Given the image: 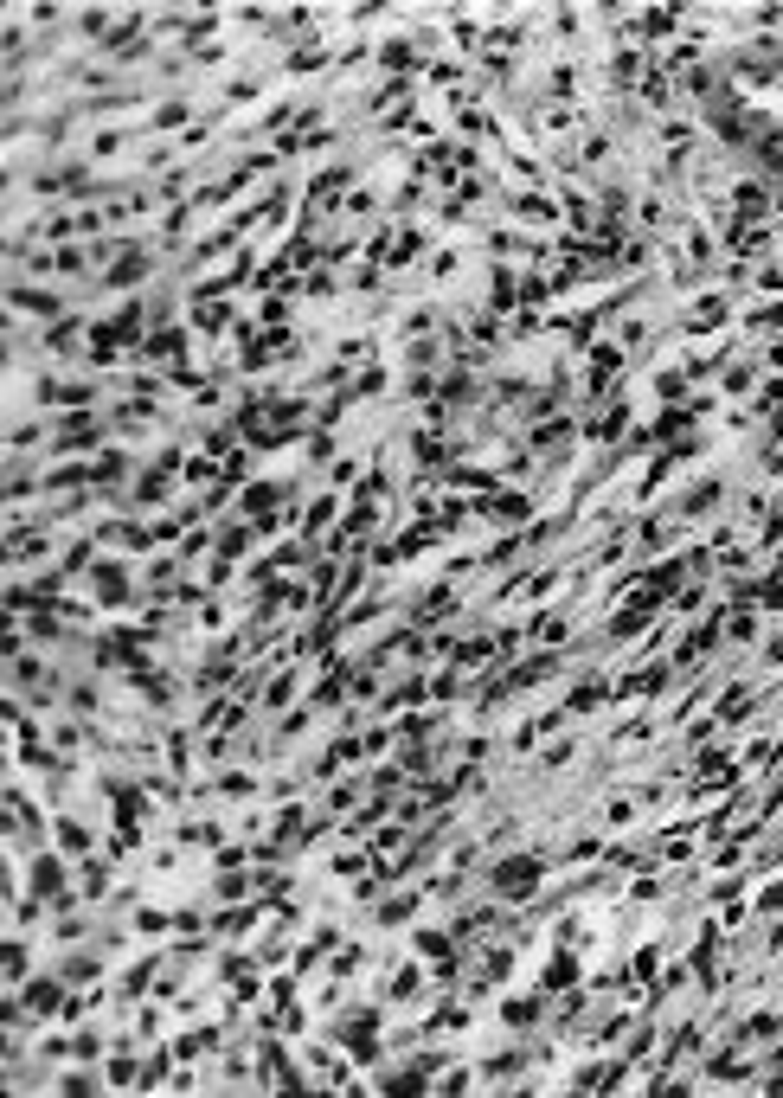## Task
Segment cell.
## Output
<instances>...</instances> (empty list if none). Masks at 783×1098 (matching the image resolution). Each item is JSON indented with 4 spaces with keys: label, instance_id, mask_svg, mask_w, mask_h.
I'll return each mask as SVG.
<instances>
[{
    "label": "cell",
    "instance_id": "obj_1",
    "mask_svg": "<svg viewBox=\"0 0 783 1098\" xmlns=\"http://www.w3.org/2000/svg\"><path fill=\"white\" fill-rule=\"evenodd\" d=\"M540 874H546V861H540V854H508V861H495V893H514V899H527L533 887H540Z\"/></svg>",
    "mask_w": 783,
    "mask_h": 1098
},
{
    "label": "cell",
    "instance_id": "obj_2",
    "mask_svg": "<svg viewBox=\"0 0 783 1098\" xmlns=\"http://www.w3.org/2000/svg\"><path fill=\"white\" fill-rule=\"evenodd\" d=\"M719 495H726V482H719V476H700L681 501H674V514H681V521H700V514L719 508Z\"/></svg>",
    "mask_w": 783,
    "mask_h": 1098
},
{
    "label": "cell",
    "instance_id": "obj_3",
    "mask_svg": "<svg viewBox=\"0 0 783 1098\" xmlns=\"http://www.w3.org/2000/svg\"><path fill=\"white\" fill-rule=\"evenodd\" d=\"M540 1009H546V989H540V996H508V1002H501V1021H508V1034H533Z\"/></svg>",
    "mask_w": 783,
    "mask_h": 1098
},
{
    "label": "cell",
    "instance_id": "obj_4",
    "mask_svg": "<svg viewBox=\"0 0 783 1098\" xmlns=\"http://www.w3.org/2000/svg\"><path fill=\"white\" fill-rule=\"evenodd\" d=\"M148 270H155V251H135V244H129V251L116 257V270H110L103 283H110V289H129V283H142Z\"/></svg>",
    "mask_w": 783,
    "mask_h": 1098
},
{
    "label": "cell",
    "instance_id": "obj_5",
    "mask_svg": "<svg viewBox=\"0 0 783 1098\" xmlns=\"http://www.w3.org/2000/svg\"><path fill=\"white\" fill-rule=\"evenodd\" d=\"M418 899H424L418 887H411V893H386V899H379V912H373V919H379V925H411Z\"/></svg>",
    "mask_w": 783,
    "mask_h": 1098
},
{
    "label": "cell",
    "instance_id": "obj_6",
    "mask_svg": "<svg viewBox=\"0 0 783 1098\" xmlns=\"http://www.w3.org/2000/svg\"><path fill=\"white\" fill-rule=\"evenodd\" d=\"M33 893H65V854H39V867H33Z\"/></svg>",
    "mask_w": 783,
    "mask_h": 1098
},
{
    "label": "cell",
    "instance_id": "obj_7",
    "mask_svg": "<svg viewBox=\"0 0 783 1098\" xmlns=\"http://www.w3.org/2000/svg\"><path fill=\"white\" fill-rule=\"evenodd\" d=\"M572 983H578V957L572 951H552V970L540 976V989L552 996V989H572Z\"/></svg>",
    "mask_w": 783,
    "mask_h": 1098
},
{
    "label": "cell",
    "instance_id": "obj_8",
    "mask_svg": "<svg viewBox=\"0 0 783 1098\" xmlns=\"http://www.w3.org/2000/svg\"><path fill=\"white\" fill-rule=\"evenodd\" d=\"M334 508H341V495H315V501H309V514H302V533L315 540V533L334 521Z\"/></svg>",
    "mask_w": 783,
    "mask_h": 1098
},
{
    "label": "cell",
    "instance_id": "obj_9",
    "mask_svg": "<svg viewBox=\"0 0 783 1098\" xmlns=\"http://www.w3.org/2000/svg\"><path fill=\"white\" fill-rule=\"evenodd\" d=\"M289 700H296V668H283V675H270V688H264V707H270V713H283Z\"/></svg>",
    "mask_w": 783,
    "mask_h": 1098
},
{
    "label": "cell",
    "instance_id": "obj_10",
    "mask_svg": "<svg viewBox=\"0 0 783 1098\" xmlns=\"http://www.w3.org/2000/svg\"><path fill=\"white\" fill-rule=\"evenodd\" d=\"M58 848H65V854H90V829H84L78 816H58Z\"/></svg>",
    "mask_w": 783,
    "mask_h": 1098
},
{
    "label": "cell",
    "instance_id": "obj_11",
    "mask_svg": "<svg viewBox=\"0 0 783 1098\" xmlns=\"http://www.w3.org/2000/svg\"><path fill=\"white\" fill-rule=\"evenodd\" d=\"M58 976H65V983H97L103 964H97L90 951H78V957H65V964H58Z\"/></svg>",
    "mask_w": 783,
    "mask_h": 1098
},
{
    "label": "cell",
    "instance_id": "obj_12",
    "mask_svg": "<svg viewBox=\"0 0 783 1098\" xmlns=\"http://www.w3.org/2000/svg\"><path fill=\"white\" fill-rule=\"evenodd\" d=\"M572 758H578V745H572V739H559V745H546V752H540V765H546V771H565Z\"/></svg>",
    "mask_w": 783,
    "mask_h": 1098
},
{
    "label": "cell",
    "instance_id": "obj_13",
    "mask_svg": "<svg viewBox=\"0 0 783 1098\" xmlns=\"http://www.w3.org/2000/svg\"><path fill=\"white\" fill-rule=\"evenodd\" d=\"M167 925H174V919H167V912H155V906H142V912H135V932H148V938H161Z\"/></svg>",
    "mask_w": 783,
    "mask_h": 1098
},
{
    "label": "cell",
    "instance_id": "obj_14",
    "mask_svg": "<svg viewBox=\"0 0 783 1098\" xmlns=\"http://www.w3.org/2000/svg\"><path fill=\"white\" fill-rule=\"evenodd\" d=\"M604 822H610V829H629V822H636V803H629V797H610Z\"/></svg>",
    "mask_w": 783,
    "mask_h": 1098
},
{
    "label": "cell",
    "instance_id": "obj_15",
    "mask_svg": "<svg viewBox=\"0 0 783 1098\" xmlns=\"http://www.w3.org/2000/svg\"><path fill=\"white\" fill-rule=\"evenodd\" d=\"M751 379H758V360H745V366H732V373H726V392H745V386H751Z\"/></svg>",
    "mask_w": 783,
    "mask_h": 1098
}]
</instances>
